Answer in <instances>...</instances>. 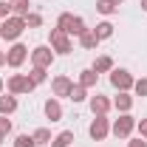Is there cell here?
<instances>
[{"label":"cell","mask_w":147,"mask_h":147,"mask_svg":"<svg viewBox=\"0 0 147 147\" xmlns=\"http://www.w3.org/2000/svg\"><path fill=\"white\" fill-rule=\"evenodd\" d=\"M23 31H26V20H23V17L9 14L6 20H0V40H6V42H17Z\"/></svg>","instance_id":"cell-1"},{"label":"cell","mask_w":147,"mask_h":147,"mask_svg":"<svg viewBox=\"0 0 147 147\" xmlns=\"http://www.w3.org/2000/svg\"><path fill=\"white\" fill-rule=\"evenodd\" d=\"M57 28L65 31L68 37H79L88 26H85V20H82V17H76V14H71V11H62V14L57 17Z\"/></svg>","instance_id":"cell-2"},{"label":"cell","mask_w":147,"mask_h":147,"mask_svg":"<svg viewBox=\"0 0 147 147\" xmlns=\"http://www.w3.org/2000/svg\"><path fill=\"white\" fill-rule=\"evenodd\" d=\"M31 68H51V62H54V48L51 45H37V48H31Z\"/></svg>","instance_id":"cell-3"},{"label":"cell","mask_w":147,"mask_h":147,"mask_svg":"<svg viewBox=\"0 0 147 147\" xmlns=\"http://www.w3.org/2000/svg\"><path fill=\"white\" fill-rule=\"evenodd\" d=\"M6 88H9V93H14V96H23V93H31L37 85L26 76V74H11L9 82H6Z\"/></svg>","instance_id":"cell-4"},{"label":"cell","mask_w":147,"mask_h":147,"mask_svg":"<svg viewBox=\"0 0 147 147\" xmlns=\"http://www.w3.org/2000/svg\"><path fill=\"white\" fill-rule=\"evenodd\" d=\"M133 130H136V119H133L130 113H119V119L110 125V133H113L116 139H130Z\"/></svg>","instance_id":"cell-5"},{"label":"cell","mask_w":147,"mask_h":147,"mask_svg":"<svg viewBox=\"0 0 147 147\" xmlns=\"http://www.w3.org/2000/svg\"><path fill=\"white\" fill-rule=\"evenodd\" d=\"M48 45L54 48V54H71V51H74L71 37L65 34V31H59V28H51V34H48Z\"/></svg>","instance_id":"cell-6"},{"label":"cell","mask_w":147,"mask_h":147,"mask_svg":"<svg viewBox=\"0 0 147 147\" xmlns=\"http://www.w3.org/2000/svg\"><path fill=\"white\" fill-rule=\"evenodd\" d=\"M133 82H136V79H133V74L127 71V68H113V71H110V85H113V88H116V91H133Z\"/></svg>","instance_id":"cell-7"},{"label":"cell","mask_w":147,"mask_h":147,"mask_svg":"<svg viewBox=\"0 0 147 147\" xmlns=\"http://www.w3.org/2000/svg\"><path fill=\"white\" fill-rule=\"evenodd\" d=\"M28 54H31V51H28L23 42H14V45L6 51V65H9V68H20V65L28 59Z\"/></svg>","instance_id":"cell-8"},{"label":"cell","mask_w":147,"mask_h":147,"mask_svg":"<svg viewBox=\"0 0 147 147\" xmlns=\"http://www.w3.org/2000/svg\"><path fill=\"white\" fill-rule=\"evenodd\" d=\"M88 133H91L93 142H105V139H108V133H110L108 116H93V122H91V127H88Z\"/></svg>","instance_id":"cell-9"},{"label":"cell","mask_w":147,"mask_h":147,"mask_svg":"<svg viewBox=\"0 0 147 147\" xmlns=\"http://www.w3.org/2000/svg\"><path fill=\"white\" fill-rule=\"evenodd\" d=\"M71 88H74V82L65 76V74H59V76H54V82H51V91H54V96L57 99H68V93H71Z\"/></svg>","instance_id":"cell-10"},{"label":"cell","mask_w":147,"mask_h":147,"mask_svg":"<svg viewBox=\"0 0 147 147\" xmlns=\"http://www.w3.org/2000/svg\"><path fill=\"white\" fill-rule=\"evenodd\" d=\"M88 105H91L93 116H108V110L113 108V102H110L108 96H102V93H96V96H91V99H88Z\"/></svg>","instance_id":"cell-11"},{"label":"cell","mask_w":147,"mask_h":147,"mask_svg":"<svg viewBox=\"0 0 147 147\" xmlns=\"http://www.w3.org/2000/svg\"><path fill=\"white\" fill-rule=\"evenodd\" d=\"M42 110H45V116H48L51 122H62V105H59V99H57V96H51V99H45V105H42Z\"/></svg>","instance_id":"cell-12"},{"label":"cell","mask_w":147,"mask_h":147,"mask_svg":"<svg viewBox=\"0 0 147 147\" xmlns=\"http://www.w3.org/2000/svg\"><path fill=\"white\" fill-rule=\"evenodd\" d=\"M17 110V96L14 93H0V116H11Z\"/></svg>","instance_id":"cell-13"},{"label":"cell","mask_w":147,"mask_h":147,"mask_svg":"<svg viewBox=\"0 0 147 147\" xmlns=\"http://www.w3.org/2000/svg\"><path fill=\"white\" fill-rule=\"evenodd\" d=\"M113 108L119 110V113H130L133 110V96L127 91H119V96L113 99Z\"/></svg>","instance_id":"cell-14"},{"label":"cell","mask_w":147,"mask_h":147,"mask_svg":"<svg viewBox=\"0 0 147 147\" xmlns=\"http://www.w3.org/2000/svg\"><path fill=\"white\" fill-rule=\"evenodd\" d=\"M93 34H96V40H99V42H102V40H110V37H113V23H110V20H102V23H96Z\"/></svg>","instance_id":"cell-15"},{"label":"cell","mask_w":147,"mask_h":147,"mask_svg":"<svg viewBox=\"0 0 147 147\" xmlns=\"http://www.w3.org/2000/svg\"><path fill=\"white\" fill-rule=\"evenodd\" d=\"M99 82V74L93 71V68H85V71H79V85L82 88H93Z\"/></svg>","instance_id":"cell-16"},{"label":"cell","mask_w":147,"mask_h":147,"mask_svg":"<svg viewBox=\"0 0 147 147\" xmlns=\"http://www.w3.org/2000/svg\"><path fill=\"white\" fill-rule=\"evenodd\" d=\"M79 45L88 48V51H93V48L99 45V40H96V34H93V28H85V31L79 34Z\"/></svg>","instance_id":"cell-17"},{"label":"cell","mask_w":147,"mask_h":147,"mask_svg":"<svg viewBox=\"0 0 147 147\" xmlns=\"http://www.w3.org/2000/svg\"><path fill=\"white\" fill-rule=\"evenodd\" d=\"M28 0H9V11L14 14V17H26L28 14Z\"/></svg>","instance_id":"cell-18"},{"label":"cell","mask_w":147,"mask_h":147,"mask_svg":"<svg viewBox=\"0 0 147 147\" xmlns=\"http://www.w3.org/2000/svg\"><path fill=\"white\" fill-rule=\"evenodd\" d=\"M93 71H96V74H110V71H113V59H110L108 54L96 57V62H93Z\"/></svg>","instance_id":"cell-19"},{"label":"cell","mask_w":147,"mask_h":147,"mask_svg":"<svg viewBox=\"0 0 147 147\" xmlns=\"http://www.w3.org/2000/svg\"><path fill=\"white\" fill-rule=\"evenodd\" d=\"M71 142H74V133L71 130H62V133H57L51 139V147H71Z\"/></svg>","instance_id":"cell-20"},{"label":"cell","mask_w":147,"mask_h":147,"mask_svg":"<svg viewBox=\"0 0 147 147\" xmlns=\"http://www.w3.org/2000/svg\"><path fill=\"white\" fill-rule=\"evenodd\" d=\"M96 11H99V14H105V17H110V14H116V11H119V6H113L110 0H96Z\"/></svg>","instance_id":"cell-21"},{"label":"cell","mask_w":147,"mask_h":147,"mask_svg":"<svg viewBox=\"0 0 147 147\" xmlns=\"http://www.w3.org/2000/svg\"><path fill=\"white\" fill-rule=\"evenodd\" d=\"M31 136H34V142H37V144H51V139H54L48 127H37L34 133H31Z\"/></svg>","instance_id":"cell-22"},{"label":"cell","mask_w":147,"mask_h":147,"mask_svg":"<svg viewBox=\"0 0 147 147\" xmlns=\"http://www.w3.org/2000/svg\"><path fill=\"white\" fill-rule=\"evenodd\" d=\"M68 99H71V102H85V99H88V88H82V85L76 82L71 88V93H68Z\"/></svg>","instance_id":"cell-23"},{"label":"cell","mask_w":147,"mask_h":147,"mask_svg":"<svg viewBox=\"0 0 147 147\" xmlns=\"http://www.w3.org/2000/svg\"><path fill=\"white\" fill-rule=\"evenodd\" d=\"M26 76H28V79H31L34 85H42V82L48 79V74H45V68H31V74H26Z\"/></svg>","instance_id":"cell-24"},{"label":"cell","mask_w":147,"mask_h":147,"mask_svg":"<svg viewBox=\"0 0 147 147\" xmlns=\"http://www.w3.org/2000/svg\"><path fill=\"white\" fill-rule=\"evenodd\" d=\"M23 20H26V28H40V26H42V17H40L37 11H28Z\"/></svg>","instance_id":"cell-25"},{"label":"cell","mask_w":147,"mask_h":147,"mask_svg":"<svg viewBox=\"0 0 147 147\" xmlns=\"http://www.w3.org/2000/svg\"><path fill=\"white\" fill-rule=\"evenodd\" d=\"M14 147H37L34 136H28V133H20L17 139H14Z\"/></svg>","instance_id":"cell-26"},{"label":"cell","mask_w":147,"mask_h":147,"mask_svg":"<svg viewBox=\"0 0 147 147\" xmlns=\"http://www.w3.org/2000/svg\"><path fill=\"white\" fill-rule=\"evenodd\" d=\"M133 91H136V96H147V76H142V79L133 82Z\"/></svg>","instance_id":"cell-27"},{"label":"cell","mask_w":147,"mask_h":147,"mask_svg":"<svg viewBox=\"0 0 147 147\" xmlns=\"http://www.w3.org/2000/svg\"><path fill=\"white\" fill-rule=\"evenodd\" d=\"M9 133H11V119L0 116V136H9Z\"/></svg>","instance_id":"cell-28"},{"label":"cell","mask_w":147,"mask_h":147,"mask_svg":"<svg viewBox=\"0 0 147 147\" xmlns=\"http://www.w3.org/2000/svg\"><path fill=\"white\" fill-rule=\"evenodd\" d=\"M136 130H139V136L147 142V119H142V122H136Z\"/></svg>","instance_id":"cell-29"},{"label":"cell","mask_w":147,"mask_h":147,"mask_svg":"<svg viewBox=\"0 0 147 147\" xmlns=\"http://www.w3.org/2000/svg\"><path fill=\"white\" fill-rule=\"evenodd\" d=\"M9 14H11V11H9V3H6V0H0V20H6Z\"/></svg>","instance_id":"cell-30"},{"label":"cell","mask_w":147,"mask_h":147,"mask_svg":"<svg viewBox=\"0 0 147 147\" xmlns=\"http://www.w3.org/2000/svg\"><path fill=\"white\" fill-rule=\"evenodd\" d=\"M127 147H147V142L142 139V136H139V139H130V142H127Z\"/></svg>","instance_id":"cell-31"},{"label":"cell","mask_w":147,"mask_h":147,"mask_svg":"<svg viewBox=\"0 0 147 147\" xmlns=\"http://www.w3.org/2000/svg\"><path fill=\"white\" fill-rule=\"evenodd\" d=\"M0 65H6V51H0Z\"/></svg>","instance_id":"cell-32"},{"label":"cell","mask_w":147,"mask_h":147,"mask_svg":"<svg viewBox=\"0 0 147 147\" xmlns=\"http://www.w3.org/2000/svg\"><path fill=\"white\" fill-rule=\"evenodd\" d=\"M139 6H142V11H147V0H142V3H139Z\"/></svg>","instance_id":"cell-33"},{"label":"cell","mask_w":147,"mask_h":147,"mask_svg":"<svg viewBox=\"0 0 147 147\" xmlns=\"http://www.w3.org/2000/svg\"><path fill=\"white\" fill-rule=\"evenodd\" d=\"M110 3H113V6H122V3H125V0H110Z\"/></svg>","instance_id":"cell-34"},{"label":"cell","mask_w":147,"mask_h":147,"mask_svg":"<svg viewBox=\"0 0 147 147\" xmlns=\"http://www.w3.org/2000/svg\"><path fill=\"white\" fill-rule=\"evenodd\" d=\"M3 88H6V82H3V79H0V93H3Z\"/></svg>","instance_id":"cell-35"},{"label":"cell","mask_w":147,"mask_h":147,"mask_svg":"<svg viewBox=\"0 0 147 147\" xmlns=\"http://www.w3.org/2000/svg\"><path fill=\"white\" fill-rule=\"evenodd\" d=\"M3 139H6V136H0V144H3Z\"/></svg>","instance_id":"cell-36"}]
</instances>
